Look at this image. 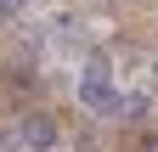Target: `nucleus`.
<instances>
[{
	"instance_id": "nucleus-3",
	"label": "nucleus",
	"mask_w": 158,
	"mask_h": 152,
	"mask_svg": "<svg viewBox=\"0 0 158 152\" xmlns=\"http://www.w3.org/2000/svg\"><path fill=\"white\" fill-rule=\"evenodd\" d=\"M147 96H141V90H118V107H113V118H124V124H141L147 118Z\"/></svg>"
},
{
	"instance_id": "nucleus-2",
	"label": "nucleus",
	"mask_w": 158,
	"mask_h": 152,
	"mask_svg": "<svg viewBox=\"0 0 158 152\" xmlns=\"http://www.w3.org/2000/svg\"><path fill=\"white\" fill-rule=\"evenodd\" d=\"M17 135H23L28 152H45V146H56V135H62V130H56L51 113H23V118H17Z\"/></svg>"
},
{
	"instance_id": "nucleus-5",
	"label": "nucleus",
	"mask_w": 158,
	"mask_h": 152,
	"mask_svg": "<svg viewBox=\"0 0 158 152\" xmlns=\"http://www.w3.org/2000/svg\"><path fill=\"white\" fill-rule=\"evenodd\" d=\"M28 11V0H0V17H23Z\"/></svg>"
},
{
	"instance_id": "nucleus-4",
	"label": "nucleus",
	"mask_w": 158,
	"mask_h": 152,
	"mask_svg": "<svg viewBox=\"0 0 158 152\" xmlns=\"http://www.w3.org/2000/svg\"><path fill=\"white\" fill-rule=\"evenodd\" d=\"M11 146H23V135H17V124H6V130H0V152H11Z\"/></svg>"
},
{
	"instance_id": "nucleus-1",
	"label": "nucleus",
	"mask_w": 158,
	"mask_h": 152,
	"mask_svg": "<svg viewBox=\"0 0 158 152\" xmlns=\"http://www.w3.org/2000/svg\"><path fill=\"white\" fill-rule=\"evenodd\" d=\"M79 102L96 107V113H113V107H118V90L107 85V68H102V62L85 68V79H79Z\"/></svg>"
},
{
	"instance_id": "nucleus-6",
	"label": "nucleus",
	"mask_w": 158,
	"mask_h": 152,
	"mask_svg": "<svg viewBox=\"0 0 158 152\" xmlns=\"http://www.w3.org/2000/svg\"><path fill=\"white\" fill-rule=\"evenodd\" d=\"M152 85H158V62H152Z\"/></svg>"
}]
</instances>
